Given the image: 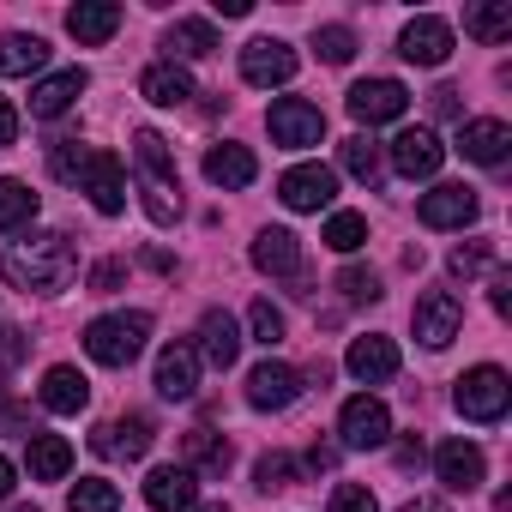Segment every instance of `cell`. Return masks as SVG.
<instances>
[{
  "mask_svg": "<svg viewBox=\"0 0 512 512\" xmlns=\"http://www.w3.org/2000/svg\"><path fill=\"white\" fill-rule=\"evenodd\" d=\"M0 272H7V284L25 290V296H31V290H37V296H55V290L73 284L79 253H73V241H67L61 229H43V235L13 241V247H7V260H0Z\"/></svg>",
  "mask_w": 512,
  "mask_h": 512,
  "instance_id": "obj_1",
  "label": "cell"
},
{
  "mask_svg": "<svg viewBox=\"0 0 512 512\" xmlns=\"http://www.w3.org/2000/svg\"><path fill=\"white\" fill-rule=\"evenodd\" d=\"M133 157H139V169H145V211H151V223H175V217H181V181H175V151H169V139L151 133V127H139V133H133Z\"/></svg>",
  "mask_w": 512,
  "mask_h": 512,
  "instance_id": "obj_2",
  "label": "cell"
},
{
  "mask_svg": "<svg viewBox=\"0 0 512 512\" xmlns=\"http://www.w3.org/2000/svg\"><path fill=\"white\" fill-rule=\"evenodd\" d=\"M145 338H151V314H109L85 326V356L103 368H127L145 350Z\"/></svg>",
  "mask_w": 512,
  "mask_h": 512,
  "instance_id": "obj_3",
  "label": "cell"
},
{
  "mask_svg": "<svg viewBox=\"0 0 512 512\" xmlns=\"http://www.w3.org/2000/svg\"><path fill=\"white\" fill-rule=\"evenodd\" d=\"M452 404H458L470 422H500V416H506V404H512V380H506L494 362H482V368H470V374L458 380Z\"/></svg>",
  "mask_w": 512,
  "mask_h": 512,
  "instance_id": "obj_4",
  "label": "cell"
},
{
  "mask_svg": "<svg viewBox=\"0 0 512 512\" xmlns=\"http://www.w3.org/2000/svg\"><path fill=\"white\" fill-rule=\"evenodd\" d=\"M338 440L350 446V452H374V446H386L392 440V410L380 404V398H350L344 410H338Z\"/></svg>",
  "mask_w": 512,
  "mask_h": 512,
  "instance_id": "obj_5",
  "label": "cell"
},
{
  "mask_svg": "<svg viewBox=\"0 0 512 512\" xmlns=\"http://www.w3.org/2000/svg\"><path fill=\"white\" fill-rule=\"evenodd\" d=\"M266 121H272V139H278L284 151H308V145L326 139V115H320L314 103H302V97H278Z\"/></svg>",
  "mask_w": 512,
  "mask_h": 512,
  "instance_id": "obj_6",
  "label": "cell"
},
{
  "mask_svg": "<svg viewBox=\"0 0 512 512\" xmlns=\"http://www.w3.org/2000/svg\"><path fill=\"white\" fill-rule=\"evenodd\" d=\"M241 79H247V85H260V91L290 85V79H296V49L278 43V37H253V43L241 49Z\"/></svg>",
  "mask_w": 512,
  "mask_h": 512,
  "instance_id": "obj_7",
  "label": "cell"
},
{
  "mask_svg": "<svg viewBox=\"0 0 512 512\" xmlns=\"http://www.w3.org/2000/svg\"><path fill=\"white\" fill-rule=\"evenodd\" d=\"M458 326H464V302H458L452 290L416 296V338H422L428 350H446V344L458 338Z\"/></svg>",
  "mask_w": 512,
  "mask_h": 512,
  "instance_id": "obj_8",
  "label": "cell"
},
{
  "mask_svg": "<svg viewBox=\"0 0 512 512\" xmlns=\"http://www.w3.org/2000/svg\"><path fill=\"white\" fill-rule=\"evenodd\" d=\"M79 181H85V193H91V205H97L103 217L127 211V169H121V157H115V151H91Z\"/></svg>",
  "mask_w": 512,
  "mask_h": 512,
  "instance_id": "obj_9",
  "label": "cell"
},
{
  "mask_svg": "<svg viewBox=\"0 0 512 512\" xmlns=\"http://www.w3.org/2000/svg\"><path fill=\"white\" fill-rule=\"evenodd\" d=\"M302 398V374L290 362H260L247 374V404L253 410H290Z\"/></svg>",
  "mask_w": 512,
  "mask_h": 512,
  "instance_id": "obj_10",
  "label": "cell"
},
{
  "mask_svg": "<svg viewBox=\"0 0 512 512\" xmlns=\"http://www.w3.org/2000/svg\"><path fill=\"white\" fill-rule=\"evenodd\" d=\"M398 55H404V61H416V67H446V55H452V25H446V19H434V13L410 19V25H404V37H398Z\"/></svg>",
  "mask_w": 512,
  "mask_h": 512,
  "instance_id": "obj_11",
  "label": "cell"
},
{
  "mask_svg": "<svg viewBox=\"0 0 512 512\" xmlns=\"http://www.w3.org/2000/svg\"><path fill=\"white\" fill-rule=\"evenodd\" d=\"M404 109H410V91H404L398 79H362V85H350V115L368 121V127L398 121Z\"/></svg>",
  "mask_w": 512,
  "mask_h": 512,
  "instance_id": "obj_12",
  "label": "cell"
},
{
  "mask_svg": "<svg viewBox=\"0 0 512 512\" xmlns=\"http://www.w3.org/2000/svg\"><path fill=\"white\" fill-rule=\"evenodd\" d=\"M278 199H284L290 211H320V205L338 199V175H332L326 163H302V169H290V175L278 181Z\"/></svg>",
  "mask_w": 512,
  "mask_h": 512,
  "instance_id": "obj_13",
  "label": "cell"
},
{
  "mask_svg": "<svg viewBox=\"0 0 512 512\" xmlns=\"http://www.w3.org/2000/svg\"><path fill=\"white\" fill-rule=\"evenodd\" d=\"M416 217H422L428 229H464V223H476V193H470L464 181H440L434 193H422Z\"/></svg>",
  "mask_w": 512,
  "mask_h": 512,
  "instance_id": "obj_14",
  "label": "cell"
},
{
  "mask_svg": "<svg viewBox=\"0 0 512 512\" xmlns=\"http://www.w3.org/2000/svg\"><path fill=\"white\" fill-rule=\"evenodd\" d=\"M434 470H440V482H446L452 494H476L482 476H488V458H482V446H470V440H440Z\"/></svg>",
  "mask_w": 512,
  "mask_h": 512,
  "instance_id": "obj_15",
  "label": "cell"
},
{
  "mask_svg": "<svg viewBox=\"0 0 512 512\" xmlns=\"http://www.w3.org/2000/svg\"><path fill=\"white\" fill-rule=\"evenodd\" d=\"M440 163H446V145H440L428 127H404V133L392 139V169H398V175H410V181H428Z\"/></svg>",
  "mask_w": 512,
  "mask_h": 512,
  "instance_id": "obj_16",
  "label": "cell"
},
{
  "mask_svg": "<svg viewBox=\"0 0 512 512\" xmlns=\"http://www.w3.org/2000/svg\"><path fill=\"white\" fill-rule=\"evenodd\" d=\"M151 440H157L151 416H121V422H103V428L91 434V452H97V458H145Z\"/></svg>",
  "mask_w": 512,
  "mask_h": 512,
  "instance_id": "obj_17",
  "label": "cell"
},
{
  "mask_svg": "<svg viewBox=\"0 0 512 512\" xmlns=\"http://www.w3.org/2000/svg\"><path fill=\"white\" fill-rule=\"evenodd\" d=\"M193 470L187 464H157L151 476H145V506L151 512H187L193 506Z\"/></svg>",
  "mask_w": 512,
  "mask_h": 512,
  "instance_id": "obj_18",
  "label": "cell"
},
{
  "mask_svg": "<svg viewBox=\"0 0 512 512\" xmlns=\"http://www.w3.org/2000/svg\"><path fill=\"white\" fill-rule=\"evenodd\" d=\"M506 145H512V127L506 121H464L458 127V151L482 169H500L506 163Z\"/></svg>",
  "mask_w": 512,
  "mask_h": 512,
  "instance_id": "obj_19",
  "label": "cell"
},
{
  "mask_svg": "<svg viewBox=\"0 0 512 512\" xmlns=\"http://www.w3.org/2000/svg\"><path fill=\"white\" fill-rule=\"evenodd\" d=\"M67 31H73L85 49H103V43L121 31V7H115V0H79V7L67 13Z\"/></svg>",
  "mask_w": 512,
  "mask_h": 512,
  "instance_id": "obj_20",
  "label": "cell"
},
{
  "mask_svg": "<svg viewBox=\"0 0 512 512\" xmlns=\"http://www.w3.org/2000/svg\"><path fill=\"white\" fill-rule=\"evenodd\" d=\"M85 85H91V79H85L79 67H67V73H49V79L31 91V115H37V121H55V115H67V109L85 97Z\"/></svg>",
  "mask_w": 512,
  "mask_h": 512,
  "instance_id": "obj_21",
  "label": "cell"
},
{
  "mask_svg": "<svg viewBox=\"0 0 512 512\" xmlns=\"http://www.w3.org/2000/svg\"><path fill=\"white\" fill-rule=\"evenodd\" d=\"M193 386H199V356H193V344H163V356H157V392L163 398H193Z\"/></svg>",
  "mask_w": 512,
  "mask_h": 512,
  "instance_id": "obj_22",
  "label": "cell"
},
{
  "mask_svg": "<svg viewBox=\"0 0 512 512\" xmlns=\"http://www.w3.org/2000/svg\"><path fill=\"white\" fill-rule=\"evenodd\" d=\"M253 266H260L266 278L302 272V241H296L290 229H260V241H253Z\"/></svg>",
  "mask_w": 512,
  "mask_h": 512,
  "instance_id": "obj_23",
  "label": "cell"
},
{
  "mask_svg": "<svg viewBox=\"0 0 512 512\" xmlns=\"http://www.w3.org/2000/svg\"><path fill=\"white\" fill-rule=\"evenodd\" d=\"M193 356H205L211 368H235V356H241V332H235V320L223 314V308H211L205 320H199V350Z\"/></svg>",
  "mask_w": 512,
  "mask_h": 512,
  "instance_id": "obj_24",
  "label": "cell"
},
{
  "mask_svg": "<svg viewBox=\"0 0 512 512\" xmlns=\"http://www.w3.org/2000/svg\"><path fill=\"white\" fill-rule=\"evenodd\" d=\"M344 368H350L356 380L380 386V380H392V374H398V344H392V338H356V344H350V356H344Z\"/></svg>",
  "mask_w": 512,
  "mask_h": 512,
  "instance_id": "obj_25",
  "label": "cell"
},
{
  "mask_svg": "<svg viewBox=\"0 0 512 512\" xmlns=\"http://www.w3.org/2000/svg\"><path fill=\"white\" fill-rule=\"evenodd\" d=\"M139 91H145V103H157V109H181V103L193 97V73L175 67V61H157V67H145Z\"/></svg>",
  "mask_w": 512,
  "mask_h": 512,
  "instance_id": "obj_26",
  "label": "cell"
},
{
  "mask_svg": "<svg viewBox=\"0 0 512 512\" xmlns=\"http://www.w3.org/2000/svg\"><path fill=\"white\" fill-rule=\"evenodd\" d=\"M85 404H91V380H85L79 368H49V374H43V410L79 416Z\"/></svg>",
  "mask_w": 512,
  "mask_h": 512,
  "instance_id": "obj_27",
  "label": "cell"
},
{
  "mask_svg": "<svg viewBox=\"0 0 512 512\" xmlns=\"http://www.w3.org/2000/svg\"><path fill=\"white\" fill-rule=\"evenodd\" d=\"M25 464H31V482H61L73 470V446L61 434H25Z\"/></svg>",
  "mask_w": 512,
  "mask_h": 512,
  "instance_id": "obj_28",
  "label": "cell"
},
{
  "mask_svg": "<svg viewBox=\"0 0 512 512\" xmlns=\"http://www.w3.org/2000/svg\"><path fill=\"white\" fill-rule=\"evenodd\" d=\"M253 175H260V163H253L247 145H211L205 151V181L211 187H247Z\"/></svg>",
  "mask_w": 512,
  "mask_h": 512,
  "instance_id": "obj_29",
  "label": "cell"
},
{
  "mask_svg": "<svg viewBox=\"0 0 512 512\" xmlns=\"http://www.w3.org/2000/svg\"><path fill=\"white\" fill-rule=\"evenodd\" d=\"M49 61V43L43 37H25V31H7L0 37V79H25Z\"/></svg>",
  "mask_w": 512,
  "mask_h": 512,
  "instance_id": "obj_30",
  "label": "cell"
},
{
  "mask_svg": "<svg viewBox=\"0 0 512 512\" xmlns=\"http://www.w3.org/2000/svg\"><path fill=\"white\" fill-rule=\"evenodd\" d=\"M163 49H169V61H175V55H181V61H205V55L217 49V31L199 25V19H175L169 37H163Z\"/></svg>",
  "mask_w": 512,
  "mask_h": 512,
  "instance_id": "obj_31",
  "label": "cell"
},
{
  "mask_svg": "<svg viewBox=\"0 0 512 512\" xmlns=\"http://www.w3.org/2000/svg\"><path fill=\"white\" fill-rule=\"evenodd\" d=\"M464 31L476 43H506L512 37V0H488V7H464Z\"/></svg>",
  "mask_w": 512,
  "mask_h": 512,
  "instance_id": "obj_32",
  "label": "cell"
},
{
  "mask_svg": "<svg viewBox=\"0 0 512 512\" xmlns=\"http://www.w3.org/2000/svg\"><path fill=\"white\" fill-rule=\"evenodd\" d=\"M187 470L223 476V470H229V440L211 434V428H193V434H187Z\"/></svg>",
  "mask_w": 512,
  "mask_h": 512,
  "instance_id": "obj_33",
  "label": "cell"
},
{
  "mask_svg": "<svg viewBox=\"0 0 512 512\" xmlns=\"http://www.w3.org/2000/svg\"><path fill=\"white\" fill-rule=\"evenodd\" d=\"M31 217H37V193L25 181H13V175H0V229H19Z\"/></svg>",
  "mask_w": 512,
  "mask_h": 512,
  "instance_id": "obj_34",
  "label": "cell"
},
{
  "mask_svg": "<svg viewBox=\"0 0 512 512\" xmlns=\"http://www.w3.org/2000/svg\"><path fill=\"white\" fill-rule=\"evenodd\" d=\"M67 512H121V488L103 482V476H85V482L67 494Z\"/></svg>",
  "mask_w": 512,
  "mask_h": 512,
  "instance_id": "obj_35",
  "label": "cell"
},
{
  "mask_svg": "<svg viewBox=\"0 0 512 512\" xmlns=\"http://www.w3.org/2000/svg\"><path fill=\"white\" fill-rule=\"evenodd\" d=\"M368 241V217L362 211H332V223H326V247L332 253H356Z\"/></svg>",
  "mask_w": 512,
  "mask_h": 512,
  "instance_id": "obj_36",
  "label": "cell"
},
{
  "mask_svg": "<svg viewBox=\"0 0 512 512\" xmlns=\"http://www.w3.org/2000/svg\"><path fill=\"white\" fill-rule=\"evenodd\" d=\"M296 482V458L290 452H266L260 464H253V488H260V494H284Z\"/></svg>",
  "mask_w": 512,
  "mask_h": 512,
  "instance_id": "obj_37",
  "label": "cell"
},
{
  "mask_svg": "<svg viewBox=\"0 0 512 512\" xmlns=\"http://www.w3.org/2000/svg\"><path fill=\"white\" fill-rule=\"evenodd\" d=\"M494 266V241H470V247H452V260H446V272L452 278H482Z\"/></svg>",
  "mask_w": 512,
  "mask_h": 512,
  "instance_id": "obj_38",
  "label": "cell"
},
{
  "mask_svg": "<svg viewBox=\"0 0 512 512\" xmlns=\"http://www.w3.org/2000/svg\"><path fill=\"white\" fill-rule=\"evenodd\" d=\"M344 169L356 175V181H380V145L374 139H344Z\"/></svg>",
  "mask_w": 512,
  "mask_h": 512,
  "instance_id": "obj_39",
  "label": "cell"
},
{
  "mask_svg": "<svg viewBox=\"0 0 512 512\" xmlns=\"http://www.w3.org/2000/svg\"><path fill=\"white\" fill-rule=\"evenodd\" d=\"M247 326H253V344H266V350L284 344V314H278L272 302H253V308H247Z\"/></svg>",
  "mask_w": 512,
  "mask_h": 512,
  "instance_id": "obj_40",
  "label": "cell"
},
{
  "mask_svg": "<svg viewBox=\"0 0 512 512\" xmlns=\"http://www.w3.org/2000/svg\"><path fill=\"white\" fill-rule=\"evenodd\" d=\"M85 157H91V151H85L79 139H55V145H49V169H55L61 181H79V175H85Z\"/></svg>",
  "mask_w": 512,
  "mask_h": 512,
  "instance_id": "obj_41",
  "label": "cell"
},
{
  "mask_svg": "<svg viewBox=\"0 0 512 512\" xmlns=\"http://www.w3.org/2000/svg\"><path fill=\"white\" fill-rule=\"evenodd\" d=\"M314 49H320V55H326L332 67H344V61L356 55V31H344V25H326V31L314 37Z\"/></svg>",
  "mask_w": 512,
  "mask_h": 512,
  "instance_id": "obj_42",
  "label": "cell"
},
{
  "mask_svg": "<svg viewBox=\"0 0 512 512\" xmlns=\"http://www.w3.org/2000/svg\"><path fill=\"white\" fill-rule=\"evenodd\" d=\"M338 290H344L350 302H380V278H374V272H362V266H350V272L338 278Z\"/></svg>",
  "mask_w": 512,
  "mask_h": 512,
  "instance_id": "obj_43",
  "label": "cell"
},
{
  "mask_svg": "<svg viewBox=\"0 0 512 512\" xmlns=\"http://www.w3.org/2000/svg\"><path fill=\"white\" fill-rule=\"evenodd\" d=\"M332 512H380V506H374V494L362 482H338L332 488Z\"/></svg>",
  "mask_w": 512,
  "mask_h": 512,
  "instance_id": "obj_44",
  "label": "cell"
},
{
  "mask_svg": "<svg viewBox=\"0 0 512 512\" xmlns=\"http://www.w3.org/2000/svg\"><path fill=\"white\" fill-rule=\"evenodd\" d=\"M121 278H127V266H121V260H103V266L91 272V296H115Z\"/></svg>",
  "mask_w": 512,
  "mask_h": 512,
  "instance_id": "obj_45",
  "label": "cell"
},
{
  "mask_svg": "<svg viewBox=\"0 0 512 512\" xmlns=\"http://www.w3.org/2000/svg\"><path fill=\"white\" fill-rule=\"evenodd\" d=\"M488 302H494V314H512V278H506V272H494V290H488Z\"/></svg>",
  "mask_w": 512,
  "mask_h": 512,
  "instance_id": "obj_46",
  "label": "cell"
},
{
  "mask_svg": "<svg viewBox=\"0 0 512 512\" xmlns=\"http://www.w3.org/2000/svg\"><path fill=\"white\" fill-rule=\"evenodd\" d=\"M13 139H19V109L0 97V145H13Z\"/></svg>",
  "mask_w": 512,
  "mask_h": 512,
  "instance_id": "obj_47",
  "label": "cell"
},
{
  "mask_svg": "<svg viewBox=\"0 0 512 512\" xmlns=\"http://www.w3.org/2000/svg\"><path fill=\"white\" fill-rule=\"evenodd\" d=\"M434 115H446V121L458 115V91H452V85H440V91H434Z\"/></svg>",
  "mask_w": 512,
  "mask_h": 512,
  "instance_id": "obj_48",
  "label": "cell"
},
{
  "mask_svg": "<svg viewBox=\"0 0 512 512\" xmlns=\"http://www.w3.org/2000/svg\"><path fill=\"white\" fill-rule=\"evenodd\" d=\"M398 464L416 470V464H422V440H404V446H398Z\"/></svg>",
  "mask_w": 512,
  "mask_h": 512,
  "instance_id": "obj_49",
  "label": "cell"
},
{
  "mask_svg": "<svg viewBox=\"0 0 512 512\" xmlns=\"http://www.w3.org/2000/svg\"><path fill=\"white\" fill-rule=\"evenodd\" d=\"M211 7H217L223 19H247V0H211Z\"/></svg>",
  "mask_w": 512,
  "mask_h": 512,
  "instance_id": "obj_50",
  "label": "cell"
},
{
  "mask_svg": "<svg viewBox=\"0 0 512 512\" xmlns=\"http://www.w3.org/2000/svg\"><path fill=\"white\" fill-rule=\"evenodd\" d=\"M13 482H19V470H13L7 458H0V500H7V494H13Z\"/></svg>",
  "mask_w": 512,
  "mask_h": 512,
  "instance_id": "obj_51",
  "label": "cell"
},
{
  "mask_svg": "<svg viewBox=\"0 0 512 512\" xmlns=\"http://www.w3.org/2000/svg\"><path fill=\"white\" fill-rule=\"evenodd\" d=\"M404 512H446V506H440V500H410Z\"/></svg>",
  "mask_w": 512,
  "mask_h": 512,
  "instance_id": "obj_52",
  "label": "cell"
},
{
  "mask_svg": "<svg viewBox=\"0 0 512 512\" xmlns=\"http://www.w3.org/2000/svg\"><path fill=\"white\" fill-rule=\"evenodd\" d=\"M187 512H229L223 500H205V506H187Z\"/></svg>",
  "mask_w": 512,
  "mask_h": 512,
  "instance_id": "obj_53",
  "label": "cell"
},
{
  "mask_svg": "<svg viewBox=\"0 0 512 512\" xmlns=\"http://www.w3.org/2000/svg\"><path fill=\"white\" fill-rule=\"evenodd\" d=\"M13 512H37V506H13Z\"/></svg>",
  "mask_w": 512,
  "mask_h": 512,
  "instance_id": "obj_54",
  "label": "cell"
}]
</instances>
